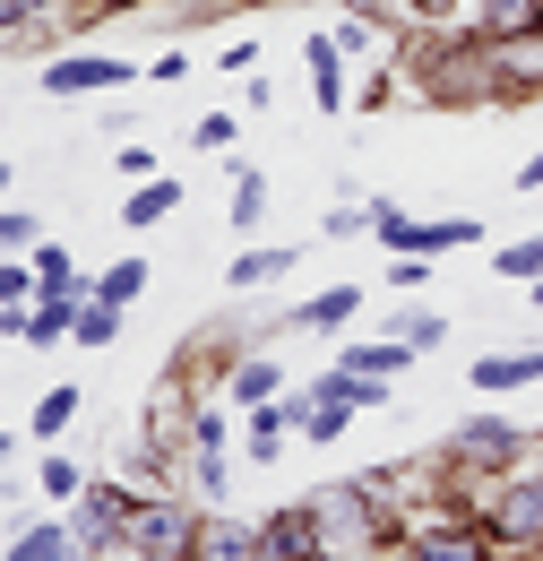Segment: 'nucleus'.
Listing matches in <instances>:
<instances>
[{
	"label": "nucleus",
	"mask_w": 543,
	"mask_h": 561,
	"mask_svg": "<svg viewBox=\"0 0 543 561\" xmlns=\"http://www.w3.org/2000/svg\"><path fill=\"white\" fill-rule=\"evenodd\" d=\"M475 518H483V536H492L500 553H535L543 545V458L518 467V476H492L483 501H475Z\"/></svg>",
	"instance_id": "nucleus-3"
},
{
	"label": "nucleus",
	"mask_w": 543,
	"mask_h": 561,
	"mask_svg": "<svg viewBox=\"0 0 543 561\" xmlns=\"http://www.w3.org/2000/svg\"><path fill=\"white\" fill-rule=\"evenodd\" d=\"M543 458V432H527L518 415H466L449 440H440V476H449V501L458 510H475V492L492 476H518V467H535Z\"/></svg>",
	"instance_id": "nucleus-2"
},
{
	"label": "nucleus",
	"mask_w": 543,
	"mask_h": 561,
	"mask_svg": "<svg viewBox=\"0 0 543 561\" xmlns=\"http://www.w3.org/2000/svg\"><path fill=\"white\" fill-rule=\"evenodd\" d=\"M78 407H86V389H78V380H53V389L35 398V415H26V432H35L44 449H53V440H61L69 423H78Z\"/></svg>",
	"instance_id": "nucleus-23"
},
{
	"label": "nucleus",
	"mask_w": 543,
	"mask_h": 561,
	"mask_svg": "<svg viewBox=\"0 0 543 561\" xmlns=\"http://www.w3.org/2000/svg\"><path fill=\"white\" fill-rule=\"evenodd\" d=\"M302 61H311V104H320V113H345V104H354V78H345V53H337L328 26L302 35Z\"/></svg>",
	"instance_id": "nucleus-11"
},
{
	"label": "nucleus",
	"mask_w": 543,
	"mask_h": 561,
	"mask_svg": "<svg viewBox=\"0 0 543 561\" xmlns=\"http://www.w3.org/2000/svg\"><path fill=\"white\" fill-rule=\"evenodd\" d=\"M328 363H345V371H371V380H397V371L414 363V346H397V337L380 329V337H354V346H337Z\"/></svg>",
	"instance_id": "nucleus-21"
},
{
	"label": "nucleus",
	"mask_w": 543,
	"mask_h": 561,
	"mask_svg": "<svg viewBox=\"0 0 543 561\" xmlns=\"http://www.w3.org/2000/svg\"><path fill=\"white\" fill-rule=\"evenodd\" d=\"M182 492L224 501V492H233V449H182Z\"/></svg>",
	"instance_id": "nucleus-24"
},
{
	"label": "nucleus",
	"mask_w": 543,
	"mask_h": 561,
	"mask_svg": "<svg viewBox=\"0 0 543 561\" xmlns=\"http://www.w3.org/2000/svg\"><path fill=\"white\" fill-rule=\"evenodd\" d=\"M0 199H9V164H0Z\"/></svg>",
	"instance_id": "nucleus-45"
},
{
	"label": "nucleus",
	"mask_w": 543,
	"mask_h": 561,
	"mask_svg": "<svg viewBox=\"0 0 543 561\" xmlns=\"http://www.w3.org/2000/svg\"><path fill=\"white\" fill-rule=\"evenodd\" d=\"M26 260H35V285H44V294H69V302H86V285H95V277L69 260V242H53V233H44ZM44 294H35V302H44Z\"/></svg>",
	"instance_id": "nucleus-19"
},
{
	"label": "nucleus",
	"mask_w": 543,
	"mask_h": 561,
	"mask_svg": "<svg viewBox=\"0 0 543 561\" xmlns=\"http://www.w3.org/2000/svg\"><path fill=\"white\" fill-rule=\"evenodd\" d=\"M354 311H362V285H320V294H302L293 311H276L268 329L251 337V346H268V337H337V329H354Z\"/></svg>",
	"instance_id": "nucleus-8"
},
{
	"label": "nucleus",
	"mask_w": 543,
	"mask_h": 561,
	"mask_svg": "<svg viewBox=\"0 0 543 561\" xmlns=\"http://www.w3.org/2000/svg\"><path fill=\"white\" fill-rule=\"evenodd\" d=\"M233 233H242V242H259V225H268V173H259V164H251V156H233Z\"/></svg>",
	"instance_id": "nucleus-20"
},
{
	"label": "nucleus",
	"mask_w": 543,
	"mask_h": 561,
	"mask_svg": "<svg viewBox=\"0 0 543 561\" xmlns=\"http://www.w3.org/2000/svg\"><path fill=\"white\" fill-rule=\"evenodd\" d=\"M466 380H475L483 398L535 389V380H543V337H535V346H509V354H475V371H466Z\"/></svg>",
	"instance_id": "nucleus-13"
},
{
	"label": "nucleus",
	"mask_w": 543,
	"mask_h": 561,
	"mask_svg": "<svg viewBox=\"0 0 543 561\" xmlns=\"http://www.w3.org/2000/svg\"><path fill=\"white\" fill-rule=\"evenodd\" d=\"M224 398H233L242 415H251V407H268V398H285V363H276V354H233Z\"/></svg>",
	"instance_id": "nucleus-17"
},
{
	"label": "nucleus",
	"mask_w": 543,
	"mask_h": 561,
	"mask_svg": "<svg viewBox=\"0 0 543 561\" xmlns=\"http://www.w3.org/2000/svg\"><path fill=\"white\" fill-rule=\"evenodd\" d=\"M53 35V0H0V44H44Z\"/></svg>",
	"instance_id": "nucleus-29"
},
{
	"label": "nucleus",
	"mask_w": 543,
	"mask_h": 561,
	"mask_svg": "<svg viewBox=\"0 0 543 561\" xmlns=\"http://www.w3.org/2000/svg\"><path fill=\"white\" fill-rule=\"evenodd\" d=\"M233 415L242 407H190V449H233Z\"/></svg>",
	"instance_id": "nucleus-35"
},
{
	"label": "nucleus",
	"mask_w": 543,
	"mask_h": 561,
	"mask_svg": "<svg viewBox=\"0 0 543 561\" xmlns=\"http://www.w3.org/2000/svg\"><path fill=\"white\" fill-rule=\"evenodd\" d=\"M199 510H190V492H138V510H130V545L138 553H155V561H190L199 553Z\"/></svg>",
	"instance_id": "nucleus-5"
},
{
	"label": "nucleus",
	"mask_w": 543,
	"mask_h": 561,
	"mask_svg": "<svg viewBox=\"0 0 543 561\" xmlns=\"http://www.w3.org/2000/svg\"><path fill=\"white\" fill-rule=\"evenodd\" d=\"M492 268H500V277H518V285H535V277H543V233H527V242H500V251H492Z\"/></svg>",
	"instance_id": "nucleus-34"
},
{
	"label": "nucleus",
	"mask_w": 543,
	"mask_h": 561,
	"mask_svg": "<svg viewBox=\"0 0 543 561\" xmlns=\"http://www.w3.org/2000/svg\"><path fill=\"white\" fill-rule=\"evenodd\" d=\"M259 536H268V561H320V527H311V501H285L259 518Z\"/></svg>",
	"instance_id": "nucleus-15"
},
{
	"label": "nucleus",
	"mask_w": 543,
	"mask_h": 561,
	"mask_svg": "<svg viewBox=\"0 0 543 561\" xmlns=\"http://www.w3.org/2000/svg\"><path fill=\"white\" fill-rule=\"evenodd\" d=\"M44 242V216L35 208H0V260H26Z\"/></svg>",
	"instance_id": "nucleus-33"
},
{
	"label": "nucleus",
	"mask_w": 543,
	"mask_h": 561,
	"mask_svg": "<svg viewBox=\"0 0 543 561\" xmlns=\"http://www.w3.org/2000/svg\"><path fill=\"white\" fill-rule=\"evenodd\" d=\"M500 561H535V553H500Z\"/></svg>",
	"instance_id": "nucleus-46"
},
{
	"label": "nucleus",
	"mask_w": 543,
	"mask_h": 561,
	"mask_svg": "<svg viewBox=\"0 0 543 561\" xmlns=\"http://www.w3.org/2000/svg\"><path fill=\"white\" fill-rule=\"evenodd\" d=\"M518 191H543V147L527 156V164H518Z\"/></svg>",
	"instance_id": "nucleus-42"
},
{
	"label": "nucleus",
	"mask_w": 543,
	"mask_h": 561,
	"mask_svg": "<svg viewBox=\"0 0 543 561\" xmlns=\"http://www.w3.org/2000/svg\"><path fill=\"white\" fill-rule=\"evenodd\" d=\"M173 208H182V182H173V173H155V182H130V199H122V225H130V233H147V225H164Z\"/></svg>",
	"instance_id": "nucleus-22"
},
{
	"label": "nucleus",
	"mask_w": 543,
	"mask_h": 561,
	"mask_svg": "<svg viewBox=\"0 0 543 561\" xmlns=\"http://www.w3.org/2000/svg\"><path fill=\"white\" fill-rule=\"evenodd\" d=\"M543 26V0H475V35H527Z\"/></svg>",
	"instance_id": "nucleus-28"
},
{
	"label": "nucleus",
	"mask_w": 543,
	"mask_h": 561,
	"mask_svg": "<svg viewBox=\"0 0 543 561\" xmlns=\"http://www.w3.org/2000/svg\"><path fill=\"white\" fill-rule=\"evenodd\" d=\"M311 407H337V415H380V407H389V380H371V371H345V363H328V371L311 380Z\"/></svg>",
	"instance_id": "nucleus-12"
},
{
	"label": "nucleus",
	"mask_w": 543,
	"mask_h": 561,
	"mask_svg": "<svg viewBox=\"0 0 543 561\" xmlns=\"http://www.w3.org/2000/svg\"><path fill=\"white\" fill-rule=\"evenodd\" d=\"M130 510H138V492L104 484V476H86V492L69 501V527H78V553H86V561H104L113 545H130Z\"/></svg>",
	"instance_id": "nucleus-6"
},
{
	"label": "nucleus",
	"mask_w": 543,
	"mask_h": 561,
	"mask_svg": "<svg viewBox=\"0 0 543 561\" xmlns=\"http://www.w3.org/2000/svg\"><path fill=\"white\" fill-rule=\"evenodd\" d=\"M233 9H251V0H173V9H164V35H190V26H216V18H233Z\"/></svg>",
	"instance_id": "nucleus-32"
},
{
	"label": "nucleus",
	"mask_w": 543,
	"mask_h": 561,
	"mask_svg": "<svg viewBox=\"0 0 543 561\" xmlns=\"http://www.w3.org/2000/svg\"><path fill=\"white\" fill-rule=\"evenodd\" d=\"M423 285H431V260L397 251V260H389V294H423Z\"/></svg>",
	"instance_id": "nucleus-39"
},
{
	"label": "nucleus",
	"mask_w": 543,
	"mask_h": 561,
	"mask_svg": "<svg viewBox=\"0 0 543 561\" xmlns=\"http://www.w3.org/2000/svg\"><path fill=\"white\" fill-rule=\"evenodd\" d=\"M35 260H0V311H35Z\"/></svg>",
	"instance_id": "nucleus-36"
},
{
	"label": "nucleus",
	"mask_w": 543,
	"mask_h": 561,
	"mask_svg": "<svg viewBox=\"0 0 543 561\" xmlns=\"http://www.w3.org/2000/svg\"><path fill=\"white\" fill-rule=\"evenodd\" d=\"M147 277H155V268H147V260H113V268H95V285H86V294H95V302H113V311H130L138 294H147Z\"/></svg>",
	"instance_id": "nucleus-25"
},
{
	"label": "nucleus",
	"mask_w": 543,
	"mask_h": 561,
	"mask_svg": "<svg viewBox=\"0 0 543 561\" xmlns=\"http://www.w3.org/2000/svg\"><path fill=\"white\" fill-rule=\"evenodd\" d=\"M475 233H483L475 216H423V225H414V260H440V251H466Z\"/></svg>",
	"instance_id": "nucleus-26"
},
{
	"label": "nucleus",
	"mask_w": 543,
	"mask_h": 561,
	"mask_svg": "<svg viewBox=\"0 0 543 561\" xmlns=\"http://www.w3.org/2000/svg\"><path fill=\"white\" fill-rule=\"evenodd\" d=\"M113 337H122V311L86 294V302H78V329H69V346H113Z\"/></svg>",
	"instance_id": "nucleus-31"
},
{
	"label": "nucleus",
	"mask_w": 543,
	"mask_h": 561,
	"mask_svg": "<svg viewBox=\"0 0 543 561\" xmlns=\"http://www.w3.org/2000/svg\"><path fill=\"white\" fill-rule=\"evenodd\" d=\"M104 561H155V553H138V545H113V553H104Z\"/></svg>",
	"instance_id": "nucleus-43"
},
{
	"label": "nucleus",
	"mask_w": 543,
	"mask_h": 561,
	"mask_svg": "<svg viewBox=\"0 0 543 561\" xmlns=\"http://www.w3.org/2000/svg\"><path fill=\"white\" fill-rule=\"evenodd\" d=\"M320 233H328V242H345V233H371V199H345V208H328V216H320Z\"/></svg>",
	"instance_id": "nucleus-38"
},
{
	"label": "nucleus",
	"mask_w": 543,
	"mask_h": 561,
	"mask_svg": "<svg viewBox=\"0 0 543 561\" xmlns=\"http://www.w3.org/2000/svg\"><path fill=\"white\" fill-rule=\"evenodd\" d=\"M35 492H44L53 510H69V501L86 492V467H78V458H53V449H44V467H35Z\"/></svg>",
	"instance_id": "nucleus-30"
},
{
	"label": "nucleus",
	"mask_w": 543,
	"mask_h": 561,
	"mask_svg": "<svg viewBox=\"0 0 543 561\" xmlns=\"http://www.w3.org/2000/svg\"><path fill=\"white\" fill-rule=\"evenodd\" d=\"M302 415H311V389H285L268 407H251V415H242V458H251V467H276V449L302 432Z\"/></svg>",
	"instance_id": "nucleus-10"
},
{
	"label": "nucleus",
	"mask_w": 543,
	"mask_h": 561,
	"mask_svg": "<svg viewBox=\"0 0 543 561\" xmlns=\"http://www.w3.org/2000/svg\"><path fill=\"white\" fill-rule=\"evenodd\" d=\"M535 311H543V277H535Z\"/></svg>",
	"instance_id": "nucleus-47"
},
{
	"label": "nucleus",
	"mask_w": 543,
	"mask_h": 561,
	"mask_svg": "<svg viewBox=\"0 0 543 561\" xmlns=\"http://www.w3.org/2000/svg\"><path fill=\"white\" fill-rule=\"evenodd\" d=\"M233 139H242L233 113H199V122H190V147H199V156H233Z\"/></svg>",
	"instance_id": "nucleus-37"
},
{
	"label": "nucleus",
	"mask_w": 543,
	"mask_h": 561,
	"mask_svg": "<svg viewBox=\"0 0 543 561\" xmlns=\"http://www.w3.org/2000/svg\"><path fill=\"white\" fill-rule=\"evenodd\" d=\"M190 561H268V536H259L251 518H224V510H207L199 553H190Z\"/></svg>",
	"instance_id": "nucleus-16"
},
{
	"label": "nucleus",
	"mask_w": 543,
	"mask_h": 561,
	"mask_svg": "<svg viewBox=\"0 0 543 561\" xmlns=\"http://www.w3.org/2000/svg\"><path fill=\"white\" fill-rule=\"evenodd\" d=\"M9 458H18V432H0V467H9Z\"/></svg>",
	"instance_id": "nucleus-44"
},
{
	"label": "nucleus",
	"mask_w": 543,
	"mask_h": 561,
	"mask_svg": "<svg viewBox=\"0 0 543 561\" xmlns=\"http://www.w3.org/2000/svg\"><path fill=\"white\" fill-rule=\"evenodd\" d=\"M535 561H543V545H535Z\"/></svg>",
	"instance_id": "nucleus-48"
},
{
	"label": "nucleus",
	"mask_w": 543,
	"mask_h": 561,
	"mask_svg": "<svg viewBox=\"0 0 543 561\" xmlns=\"http://www.w3.org/2000/svg\"><path fill=\"white\" fill-rule=\"evenodd\" d=\"M147 78H155V87H182V78H199V70H190V53H182V44H164V53L147 61Z\"/></svg>",
	"instance_id": "nucleus-40"
},
{
	"label": "nucleus",
	"mask_w": 543,
	"mask_h": 561,
	"mask_svg": "<svg viewBox=\"0 0 543 561\" xmlns=\"http://www.w3.org/2000/svg\"><path fill=\"white\" fill-rule=\"evenodd\" d=\"M397 561H500V545L483 536L475 510H458L449 492L431 501V510H414L406 536H397Z\"/></svg>",
	"instance_id": "nucleus-4"
},
{
	"label": "nucleus",
	"mask_w": 543,
	"mask_h": 561,
	"mask_svg": "<svg viewBox=\"0 0 543 561\" xmlns=\"http://www.w3.org/2000/svg\"><path fill=\"white\" fill-rule=\"evenodd\" d=\"M483 78H492V104L543 95V26H527V35H483Z\"/></svg>",
	"instance_id": "nucleus-7"
},
{
	"label": "nucleus",
	"mask_w": 543,
	"mask_h": 561,
	"mask_svg": "<svg viewBox=\"0 0 543 561\" xmlns=\"http://www.w3.org/2000/svg\"><path fill=\"white\" fill-rule=\"evenodd\" d=\"M0 561H86V553H78V527L69 518H26Z\"/></svg>",
	"instance_id": "nucleus-18"
},
{
	"label": "nucleus",
	"mask_w": 543,
	"mask_h": 561,
	"mask_svg": "<svg viewBox=\"0 0 543 561\" xmlns=\"http://www.w3.org/2000/svg\"><path fill=\"white\" fill-rule=\"evenodd\" d=\"M414 501L397 467H362L311 492V527H320V561H397Z\"/></svg>",
	"instance_id": "nucleus-1"
},
{
	"label": "nucleus",
	"mask_w": 543,
	"mask_h": 561,
	"mask_svg": "<svg viewBox=\"0 0 543 561\" xmlns=\"http://www.w3.org/2000/svg\"><path fill=\"white\" fill-rule=\"evenodd\" d=\"M389 337H397V346H414V354H431L440 337H449V320H440L431 302H406V311H389Z\"/></svg>",
	"instance_id": "nucleus-27"
},
{
	"label": "nucleus",
	"mask_w": 543,
	"mask_h": 561,
	"mask_svg": "<svg viewBox=\"0 0 543 561\" xmlns=\"http://www.w3.org/2000/svg\"><path fill=\"white\" fill-rule=\"evenodd\" d=\"M122 173H130V182H155V147H147V139H122Z\"/></svg>",
	"instance_id": "nucleus-41"
},
{
	"label": "nucleus",
	"mask_w": 543,
	"mask_h": 561,
	"mask_svg": "<svg viewBox=\"0 0 543 561\" xmlns=\"http://www.w3.org/2000/svg\"><path fill=\"white\" fill-rule=\"evenodd\" d=\"M293 260H302L293 242H242L233 268H224V285H233V294H268L276 277H293Z\"/></svg>",
	"instance_id": "nucleus-14"
},
{
	"label": "nucleus",
	"mask_w": 543,
	"mask_h": 561,
	"mask_svg": "<svg viewBox=\"0 0 543 561\" xmlns=\"http://www.w3.org/2000/svg\"><path fill=\"white\" fill-rule=\"evenodd\" d=\"M35 78H44V95H53V104H69V95H122V87L147 78V70H130L122 53H61L53 70H35Z\"/></svg>",
	"instance_id": "nucleus-9"
}]
</instances>
